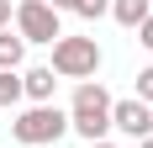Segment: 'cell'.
Returning a JSON list of instances; mask_svg holds the SVG:
<instances>
[{
    "mask_svg": "<svg viewBox=\"0 0 153 148\" xmlns=\"http://www.w3.org/2000/svg\"><path fill=\"white\" fill-rule=\"evenodd\" d=\"M16 101H21V74L0 69V111H5V106H16Z\"/></svg>",
    "mask_w": 153,
    "mask_h": 148,
    "instance_id": "cell-9",
    "label": "cell"
},
{
    "mask_svg": "<svg viewBox=\"0 0 153 148\" xmlns=\"http://www.w3.org/2000/svg\"><path fill=\"white\" fill-rule=\"evenodd\" d=\"M111 16H116L122 27H132V32H137L143 21L153 16V5H148V0H111Z\"/></svg>",
    "mask_w": 153,
    "mask_h": 148,
    "instance_id": "cell-7",
    "label": "cell"
},
{
    "mask_svg": "<svg viewBox=\"0 0 153 148\" xmlns=\"http://www.w3.org/2000/svg\"><path fill=\"white\" fill-rule=\"evenodd\" d=\"M48 69L58 74V79H95V69H100V48H95V37H58Z\"/></svg>",
    "mask_w": 153,
    "mask_h": 148,
    "instance_id": "cell-2",
    "label": "cell"
},
{
    "mask_svg": "<svg viewBox=\"0 0 153 148\" xmlns=\"http://www.w3.org/2000/svg\"><path fill=\"white\" fill-rule=\"evenodd\" d=\"M48 5H53V11H74V0H48Z\"/></svg>",
    "mask_w": 153,
    "mask_h": 148,
    "instance_id": "cell-14",
    "label": "cell"
},
{
    "mask_svg": "<svg viewBox=\"0 0 153 148\" xmlns=\"http://www.w3.org/2000/svg\"><path fill=\"white\" fill-rule=\"evenodd\" d=\"M53 90H58V74L48 69V64H37V69L21 74V95H32L37 106H53Z\"/></svg>",
    "mask_w": 153,
    "mask_h": 148,
    "instance_id": "cell-6",
    "label": "cell"
},
{
    "mask_svg": "<svg viewBox=\"0 0 153 148\" xmlns=\"http://www.w3.org/2000/svg\"><path fill=\"white\" fill-rule=\"evenodd\" d=\"M106 11H111V0H74V16H85V21H95Z\"/></svg>",
    "mask_w": 153,
    "mask_h": 148,
    "instance_id": "cell-10",
    "label": "cell"
},
{
    "mask_svg": "<svg viewBox=\"0 0 153 148\" xmlns=\"http://www.w3.org/2000/svg\"><path fill=\"white\" fill-rule=\"evenodd\" d=\"M11 27V0H0V32Z\"/></svg>",
    "mask_w": 153,
    "mask_h": 148,
    "instance_id": "cell-13",
    "label": "cell"
},
{
    "mask_svg": "<svg viewBox=\"0 0 153 148\" xmlns=\"http://www.w3.org/2000/svg\"><path fill=\"white\" fill-rule=\"evenodd\" d=\"M137 101H143V106H153V64L137 74Z\"/></svg>",
    "mask_w": 153,
    "mask_h": 148,
    "instance_id": "cell-11",
    "label": "cell"
},
{
    "mask_svg": "<svg viewBox=\"0 0 153 148\" xmlns=\"http://www.w3.org/2000/svg\"><path fill=\"white\" fill-rule=\"evenodd\" d=\"M16 37L21 43H58L63 27H58V11L48 0H21L16 5Z\"/></svg>",
    "mask_w": 153,
    "mask_h": 148,
    "instance_id": "cell-4",
    "label": "cell"
},
{
    "mask_svg": "<svg viewBox=\"0 0 153 148\" xmlns=\"http://www.w3.org/2000/svg\"><path fill=\"white\" fill-rule=\"evenodd\" d=\"M69 127H74L85 143H106V132H111V95H106V85L85 79V85L74 90V106H69Z\"/></svg>",
    "mask_w": 153,
    "mask_h": 148,
    "instance_id": "cell-1",
    "label": "cell"
},
{
    "mask_svg": "<svg viewBox=\"0 0 153 148\" xmlns=\"http://www.w3.org/2000/svg\"><path fill=\"white\" fill-rule=\"evenodd\" d=\"M137 43H143V48H148V53H153V16H148V21H143V27H137Z\"/></svg>",
    "mask_w": 153,
    "mask_h": 148,
    "instance_id": "cell-12",
    "label": "cell"
},
{
    "mask_svg": "<svg viewBox=\"0 0 153 148\" xmlns=\"http://www.w3.org/2000/svg\"><path fill=\"white\" fill-rule=\"evenodd\" d=\"M16 143L27 148H42V143H58L63 132H69V111H58V106H32V111H21V117L11 122Z\"/></svg>",
    "mask_w": 153,
    "mask_h": 148,
    "instance_id": "cell-3",
    "label": "cell"
},
{
    "mask_svg": "<svg viewBox=\"0 0 153 148\" xmlns=\"http://www.w3.org/2000/svg\"><path fill=\"white\" fill-rule=\"evenodd\" d=\"M21 58H27V43H21V37H11V27L0 32V69H21Z\"/></svg>",
    "mask_w": 153,
    "mask_h": 148,
    "instance_id": "cell-8",
    "label": "cell"
},
{
    "mask_svg": "<svg viewBox=\"0 0 153 148\" xmlns=\"http://www.w3.org/2000/svg\"><path fill=\"white\" fill-rule=\"evenodd\" d=\"M137 148H153V138H143V143H137Z\"/></svg>",
    "mask_w": 153,
    "mask_h": 148,
    "instance_id": "cell-15",
    "label": "cell"
},
{
    "mask_svg": "<svg viewBox=\"0 0 153 148\" xmlns=\"http://www.w3.org/2000/svg\"><path fill=\"white\" fill-rule=\"evenodd\" d=\"M111 127L127 138H153V106H143L137 95H127V101H111Z\"/></svg>",
    "mask_w": 153,
    "mask_h": 148,
    "instance_id": "cell-5",
    "label": "cell"
},
{
    "mask_svg": "<svg viewBox=\"0 0 153 148\" xmlns=\"http://www.w3.org/2000/svg\"><path fill=\"white\" fill-rule=\"evenodd\" d=\"M90 148H116V143H90Z\"/></svg>",
    "mask_w": 153,
    "mask_h": 148,
    "instance_id": "cell-16",
    "label": "cell"
}]
</instances>
